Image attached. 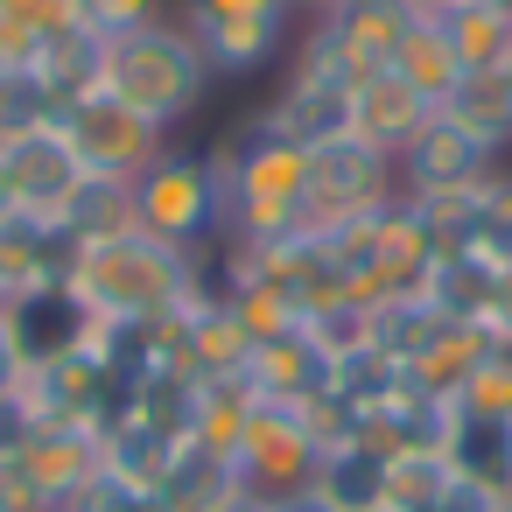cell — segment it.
I'll return each mask as SVG.
<instances>
[{
    "mask_svg": "<svg viewBox=\"0 0 512 512\" xmlns=\"http://www.w3.org/2000/svg\"><path fill=\"white\" fill-rule=\"evenodd\" d=\"M204 155L225 183V239L274 246L309 225V148H295L267 120V106L239 113Z\"/></svg>",
    "mask_w": 512,
    "mask_h": 512,
    "instance_id": "cell-1",
    "label": "cell"
},
{
    "mask_svg": "<svg viewBox=\"0 0 512 512\" xmlns=\"http://www.w3.org/2000/svg\"><path fill=\"white\" fill-rule=\"evenodd\" d=\"M71 288L85 295V309L99 323H162L176 309H190L197 295H211V253H176L169 239L127 225L113 239H92L78 246L71 260Z\"/></svg>",
    "mask_w": 512,
    "mask_h": 512,
    "instance_id": "cell-2",
    "label": "cell"
},
{
    "mask_svg": "<svg viewBox=\"0 0 512 512\" xmlns=\"http://www.w3.org/2000/svg\"><path fill=\"white\" fill-rule=\"evenodd\" d=\"M106 92L127 99L134 113H148L162 134H176L204 106L211 64L197 57V43L183 36L176 15H155V22H141V29L106 43Z\"/></svg>",
    "mask_w": 512,
    "mask_h": 512,
    "instance_id": "cell-3",
    "label": "cell"
},
{
    "mask_svg": "<svg viewBox=\"0 0 512 512\" xmlns=\"http://www.w3.org/2000/svg\"><path fill=\"white\" fill-rule=\"evenodd\" d=\"M365 64L337 43L330 22H309L288 50V78L267 99V120L295 141V148H323L337 134H351V92H358Z\"/></svg>",
    "mask_w": 512,
    "mask_h": 512,
    "instance_id": "cell-4",
    "label": "cell"
},
{
    "mask_svg": "<svg viewBox=\"0 0 512 512\" xmlns=\"http://www.w3.org/2000/svg\"><path fill=\"white\" fill-rule=\"evenodd\" d=\"M134 225L169 239L176 253H218L225 246V183L211 169L204 148H162L141 176H134Z\"/></svg>",
    "mask_w": 512,
    "mask_h": 512,
    "instance_id": "cell-5",
    "label": "cell"
},
{
    "mask_svg": "<svg viewBox=\"0 0 512 512\" xmlns=\"http://www.w3.org/2000/svg\"><path fill=\"white\" fill-rule=\"evenodd\" d=\"M211 78H253L295 50V0H169Z\"/></svg>",
    "mask_w": 512,
    "mask_h": 512,
    "instance_id": "cell-6",
    "label": "cell"
},
{
    "mask_svg": "<svg viewBox=\"0 0 512 512\" xmlns=\"http://www.w3.org/2000/svg\"><path fill=\"white\" fill-rule=\"evenodd\" d=\"M400 197V169L386 148L337 134L309 148V225H344V218H379Z\"/></svg>",
    "mask_w": 512,
    "mask_h": 512,
    "instance_id": "cell-7",
    "label": "cell"
},
{
    "mask_svg": "<svg viewBox=\"0 0 512 512\" xmlns=\"http://www.w3.org/2000/svg\"><path fill=\"white\" fill-rule=\"evenodd\" d=\"M316 456H323V435L309 421V407H274L253 393V421L232 449V470H239V491L253 498H281V491H302L316 477Z\"/></svg>",
    "mask_w": 512,
    "mask_h": 512,
    "instance_id": "cell-8",
    "label": "cell"
},
{
    "mask_svg": "<svg viewBox=\"0 0 512 512\" xmlns=\"http://www.w3.org/2000/svg\"><path fill=\"white\" fill-rule=\"evenodd\" d=\"M57 127H64V141L78 148V162H85L92 176H120V183H134V176L169 148V134H162L148 113H134L127 99H113L106 85L85 92L78 106H64Z\"/></svg>",
    "mask_w": 512,
    "mask_h": 512,
    "instance_id": "cell-9",
    "label": "cell"
},
{
    "mask_svg": "<svg viewBox=\"0 0 512 512\" xmlns=\"http://www.w3.org/2000/svg\"><path fill=\"white\" fill-rule=\"evenodd\" d=\"M0 323H8V344H15L22 379H29V372H50V365H64V358H78V351H92V337H99V316L85 309V295H78L71 281L8 295V302H0Z\"/></svg>",
    "mask_w": 512,
    "mask_h": 512,
    "instance_id": "cell-10",
    "label": "cell"
},
{
    "mask_svg": "<svg viewBox=\"0 0 512 512\" xmlns=\"http://www.w3.org/2000/svg\"><path fill=\"white\" fill-rule=\"evenodd\" d=\"M106 463V442L99 428L85 421H43L29 435V449L8 463V484H15V505L22 512H64V498Z\"/></svg>",
    "mask_w": 512,
    "mask_h": 512,
    "instance_id": "cell-11",
    "label": "cell"
},
{
    "mask_svg": "<svg viewBox=\"0 0 512 512\" xmlns=\"http://www.w3.org/2000/svg\"><path fill=\"white\" fill-rule=\"evenodd\" d=\"M0 169H8V197H15V211L22 218H64V204L78 197V183L92 176L85 162H78V148L64 141V127L57 120H43V127H22V134H0Z\"/></svg>",
    "mask_w": 512,
    "mask_h": 512,
    "instance_id": "cell-12",
    "label": "cell"
},
{
    "mask_svg": "<svg viewBox=\"0 0 512 512\" xmlns=\"http://www.w3.org/2000/svg\"><path fill=\"white\" fill-rule=\"evenodd\" d=\"M400 169V197H463L477 183H491L505 169V155H491L470 127H456L449 113H428V127L393 155Z\"/></svg>",
    "mask_w": 512,
    "mask_h": 512,
    "instance_id": "cell-13",
    "label": "cell"
},
{
    "mask_svg": "<svg viewBox=\"0 0 512 512\" xmlns=\"http://www.w3.org/2000/svg\"><path fill=\"white\" fill-rule=\"evenodd\" d=\"M169 337H176V365L197 379V386H225V379H246V358H253V330L232 316V302L211 288L197 295L190 309L169 316Z\"/></svg>",
    "mask_w": 512,
    "mask_h": 512,
    "instance_id": "cell-14",
    "label": "cell"
},
{
    "mask_svg": "<svg viewBox=\"0 0 512 512\" xmlns=\"http://www.w3.org/2000/svg\"><path fill=\"white\" fill-rule=\"evenodd\" d=\"M246 386H253L260 400H274V407H316V400H330V386H337V358L316 351V337L295 323V330H274V337L253 344Z\"/></svg>",
    "mask_w": 512,
    "mask_h": 512,
    "instance_id": "cell-15",
    "label": "cell"
},
{
    "mask_svg": "<svg viewBox=\"0 0 512 512\" xmlns=\"http://www.w3.org/2000/svg\"><path fill=\"white\" fill-rule=\"evenodd\" d=\"M372 246H379V295L428 288V274L442 267V232H435L428 204H414V197H393V204L379 211Z\"/></svg>",
    "mask_w": 512,
    "mask_h": 512,
    "instance_id": "cell-16",
    "label": "cell"
},
{
    "mask_svg": "<svg viewBox=\"0 0 512 512\" xmlns=\"http://www.w3.org/2000/svg\"><path fill=\"white\" fill-rule=\"evenodd\" d=\"M71 260H78V239L50 218H8L0 225V295H22V288H50V281H71Z\"/></svg>",
    "mask_w": 512,
    "mask_h": 512,
    "instance_id": "cell-17",
    "label": "cell"
},
{
    "mask_svg": "<svg viewBox=\"0 0 512 512\" xmlns=\"http://www.w3.org/2000/svg\"><path fill=\"white\" fill-rule=\"evenodd\" d=\"M428 113H435V106H428L407 78H393V71H365L358 92H351V134L372 141V148H386V155H400V148L428 127Z\"/></svg>",
    "mask_w": 512,
    "mask_h": 512,
    "instance_id": "cell-18",
    "label": "cell"
},
{
    "mask_svg": "<svg viewBox=\"0 0 512 512\" xmlns=\"http://www.w3.org/2000/svg\"><path fill=\"white\" fill-rule=\"evenodd\" d=\"M43 92H50V106L64 113V106H78L85 92H99L106 85V36H92L78 15L43 43V57H36V71H29Z\"/></svg>",
    "mask_w": 512,
    "mask_h": 512,
    "instance_id": "cell-19",
    "label": "cell"
},
{
    "mask_svg": "<svg viewBox=\"0 0 512 512\" xmlns=\"http://www.w3.org/2000/svg\"><path fill=\"white\" fill-rule=\"evenodd\" d=\"M316 22H330L337 43H344L365 71H386L393 50H400V36L421 22V8H414V0H337V8L316 15Z\"/></svg>",
    "mask_w": 512,
    "mask_h": 512,
    "instance_id": "cell-20",
    "label": "cell"
},
{
    "mask_svg": "<svg viewBox=\"0 0 512 512\" xmlns=\"http://www.w3.org/2000/svg\"><path fill=\"white\" fill-rule=\"evenodd\" d=\"M309 491L330 498L337 512H372V505H386V449H372V442H358V435L323 442Z\"/></svg>",
    "mask_w": 512,
    "mask_h": 512,
    "instance_id": "cell-21",
    "label": "cell"
},
{
    "mask_svg": "<svg viewBox=\"0 0 512 512\" xmlns=\"http://www.w3.org/2000/svg\"><path fill=\"white\" fill-rule=\"evenodd\" d=\"M442 309H435V295L428 288H407V295H379L372 302V351L379 358H393L400 372H414L421 358H428V344L442 337Z\"/></svg>",
    "mask_w": 512,
    "mask_h": 512,
    "instance_id": "cell-22",
    "label": "cell"
},
{
    "mask_svg": "<svg viewBox=\"0 0 512 512\" xmlns=\"http://www.w3.org/2000/svg\"><path fill=\"white\" fill-rule=\"evenodd\" d=\"M155 491L169 498V512H211V505H225L239 491V470H232L225 449H211V442L190 435V442H176V456H169V470H162Z\"/></svg>",
    "mask_w": 512,
    "mask_h": 512,
    "instance_id": "cell-23",
    "label": "cell"
},
{
    "mask_svg": "<svg viewBox=\"0 0 512 512\" xmlns=\"http://www.w3.org/2000/svg\"><path fill=\"white\" fill-rule=\"evenodd\" d=\"M435 113H449L456 127H470L491 155H512V78H505V64L498 71H463L456 92Z\"/></svg>",
    "mask_w": 512,
    "mask_h": 512,
    "instance_id": "cell-24",
    "label": "cell"
},
{
    "mask_svg": "<svg viewBox=\"0 0 512 512\" xmlns=\"http://www.w3.org/2000/svg\"><path fill=\"white\" fill-rule=\"evenodd\" d=\"M449 470L456 477H477L491 491H512V421H491V414H463L449 421Z\"/></svg>",
    "mask_w": 512,
    "mask_h": 512,
    "instance_id": "cell-25",
    "label": "cell"
},
{
    "mask_svg": "<svg viewBox=\"0 0 512 512\" xmlns=\"http://www.w3.org/2000/svg\"><path fill=\"white\" fill-rule=\"evenodd\" d=\"M435 29L449 36L456 64L463 71H498L512 57V15L498 8V0H463V8H442Z\"/></svg>",
    "mask_w": 512,
    "mask_h": 512,
    "instance_id": "cell-26",
    "label": "cell"
},
{
    "mask_svg": "<svg viewBox=\"0 0 512 512\" xmlns=\"http://www.w3.org/2000/svg\"><path fill=\"white\" fill-rule=\"evenodd\" d=\"M393 78H407L428 106H442L449 92H456V78H463V64H456V50H449V36L435 29V15H421L407 36H400V50H393V64H386Z\"/></svg>",
    "mask_w": 512,
    "mask_h": 512,
    "instance_id": "cell-27",
    "label": "cell"
},
{
    "mask_svg": "<svg viewBox=\"0 0 512 512\" xmlns=\"http://www.w3.org/2000/svg\"><path fill=\"white\" fill-rule=\"evenodd\" d=\"M491 351H498V330H491V323H456V316H449V323H442V337L428 344V358L414 365V379H421L428 393H442V400H449V393H456V386H463Z\"/></svg>",
    "mask_w": 512,
    "mask_h": 512,
    "instance_id": "cell-28",
    "label": "cell"
},
{
    "mask_svg": "<svg viewBox=\"0 0 512 512\" xmlns=\"http://www.w3.org/2000/svg\"><path fill=\"white\" fill-rule=\"evenodd\" d=\"M491 288H498V267L484 260V253H442V267L428 274V295H435V309L442 316H456V323H491Z\"/></svg>",
    "mask_w": 512,
    "mask_h": 512,
    "instance_id": "cell-29",
    "label": "cell"
},
{
    "mask_svg": "<svg viewBox=\"0 0 512 512\" xmlns=\"http://www.w3.org/2000/svg\"><path fill=\"white\" fill-rule=\"evenodd\" d=\"M57 225H64L78 246L127 232V225H134V183H120V176H85V183H78V197L64 204V218H57Z\"/></svg>",
    "mask_w": 512,
    "mask_h": 512,
    "instance_id": "cell-30",
    "label": "cell"
},
{
    "mask_svg": "<svg viewBox=\"0 0 512 512\" xmlns=\"http://www.w3.org/2000/svg\"><path fill=\"white\" fill-rule=\"evenodd\" d=\"M99 442H106V470H113V477H127V484H148V491L162 484V470H169V456H176V442H169V435H155V428H148V421H134V414H127L120 428H106Z\"/></svg>",
    "mask_w": 512,
    "mask_h": 512,
    "instance_id": "cell-31",
    "label": "cell"
},
{
    "mask_svg": "<svg viewBox=\"0 0 512 512\" xmlns=\"http://www.w3.org/2000/svg\"><path fill=\"white\" fill-rule=\"evenodd\" d=\"M302 330L316 337V351H330V358L344 365V358L372 351V302H358V295H330V302L302 309Z\"/></svg>",
    "mask_w": 512,
    "mask_h": 512,
    "instance_id": "cell-32",
    "label": "cell"
},
{
    "mask_svg": "<svg viewBox=\"0 0 512 512\" xmlns=\"http://www.w3.org/2000/svg\"><path fill=\"white\" fill-rule=\"evenodd\" d=\"M449 477H456L449 449H400V456H386V505L393 512H421Z\"/></svg>",
    "mask_w": 512,
    "mask_h": 512,
    "instance_id": "cell-33",
    "label": "cell"
},
{
    "mask_svg": "<svg viewBox=\"0 0 512 512\" xmlns=\"http://www.w3.org/2000/svg\"><path fill=\"white\" fill-rule=\"evenodd\" d=\"M64 512H169V498L162 491H148V484H127V477H113L106 463L64 498Z\"/></svg>",
    "mask_w": 512,
    "mask_h": 512,
    "instance_id": "cell-34",
    "label": "cell"
},
{
    "mask_svg": "<svg viewBox=\"0 0 512 512\" xmlns=\"http://www.w3.org/2000/svg\"><path fill=\"white\" fill-rule=\"evenodd\" d=\"M449 400H456L463 414H491V421H512V358H498V351H491V358H484V365H477V372H470V379H463V386H456Z\"/></svg>",
    "mask_w": 512,
    "mask_h": 512,
    "instance_id": "cell-35",
    "label": "cell"
},
{
    "mask_svg": "<svg viewBox=\"0 0 512 512\" xmlns=\"http://www.w3.org/2000/svg\"><path fill=\"white\" fill-rule=\"evenodd\" d=\"M71 15L92 29V36H127V29H141V22H155V15H169V0H71Z\"/></svg>",
    "mask_w": 512,
    "mask_h": 512,
    "instance_id": "cell-36",
    "label": "cell"
},
{
    "mask_svg": "<svg viewBox=\"0 0 512 512\" xmlns=\"http://www.w3.org/2000/svg\"><path fill=\"white\" fill-rule=\"evenodd\" d=\"M43 428V414H36V400H29V386H8L0 393V470H8L22 449H29V435Z\"/></svg>",
    "mask_w": 512,
    "mask_h": 512,
    "instance_id": "cell-37",
    "label": "cell"
},
{
    "mask_svg": "<svg viewBox=\"0 0 512 512\" xmlns=\"http://www.w3.org/2000/svg\"><path fill=\"white\" fill-rule=\"evenodd\" d=\"M498 498H505V491H491V484H477V477H449L421 512H498Z\"/></svg>",
    "mask_w": 512,
    "mask_h": 512,
    "instance_id": "cell-38",
    "label": "cell"
},
{
    "mask_svg": "<svg viewBox=\"0 0 512 512\" xmlns=\"http://www.w3.org/2000/svg\"><path fill=\"white\" fill-rule=\"evenodd\" d=\"M267 512H337V505H330V498H316V491L302 484V491H281V498H267Z\"/></svg>",
    "mask_w": 512,
    "mask_h": 512,
    "instance_id": "cell-39",
    "label": "cell"
},
{
    "mask_svg": "<svg viewBox=\"0 0 512 512\" xmlns=\"http://www.w3.org/2000/svg\"><path fill=\"white\" fill-rule=\"evenodd\" d=\"M491 330H512V267H498V288H491Z\"/></svg>",
    "mask_w": 512,
    "mask_h": 512,
    "instance_id": "cell-40",
    "label": "cell"
},
{
    "mask_svg": "<svg viewBox=\"0 0 512 512\" xmlns=\"http://www.w3.org/2000/svg\"><path fill=\"white\" fill-rule=\"evenodd\" d=\"M22 386V365H15V344H8V323H0V393Z\"/></svg>",
    "mask_w": 512,
    "mask_h": 512,
    "instance_id": "cell-41",
    "label": "cell"
},
{
    "mask_svg": "<svg viewBox=\"0 0 512 512\" xmlns=\"http://www.w3.org/2000/svg\"><path fill=\"white\" fill-rule=\"evenodd\" d=\"M211 512H267V498H253V491H232L225 505H211Z\"/></svg>",
    "mask_w": 512,
    "mask_h": 512,
    "instance_id": "cell-42",
    "label": "cell"
},
{
    "mask_svg": "<svg viewBox=\"0 0 512 512\" xmlns=\"http://www.w3.org/2000/svg\"><path fill=\"white\" fill-rule=\"evenodd\" d=\"M330 8H337V0H295V15H309V22H316V15H330Z\"/></svg>",
    "mask_w": 512,
    "mask_h": 512,
    "instance_id": "cell-43",
    "label": "cell"
},
{
    "mask_svg": "<svg viewBox=\"0 0 512 512\" xmlns=\"http://www.w3.org/2000/svg\"><path fill=\"white\" fill-rule=\"evenodd\" d=\"M15 218V197H8V169H0V225Z\"/></svg>",
    "mask_w": 512,
    "mask_h": 512,
    "instance_id": "cell-44",
    "label": "cell"
},
{
    "mask_svg": "<svg viewBox=\"0 0 512 512\" xmlns=\"http://www.w3.org/2000/svg\"><path fill=\"white\" fill-rule=\"evenodd\" d=\"M0 512H22V505H15V484H8V470H0Z\"/></svg>",
    "mask_w": 512,
    "mask_h": 512,
    "instance_id": "cell-45",
    "label": "cell"
},
{
    "mask_svg": "<svg viewBox=\"0 0 512 512\" xmlns=\"http://www.w3.org/2000/svg\"><path fill=\"white\" fill-rule=\"evenodd\" d=\"M421 15H442V8H463V0H414Z\"/></svg>",
    "mask_w": 512,
    "mask_h": 512,
    "instance_id": "cell-46",
    "label": "cell"
},
{
    "mask_svg": "<svg viewBox=\"0 0 512 512\" xmlns=\"http://www.w3.org/2000/svg\"><path fill=\"white\" fill-rule=\"evenodd\" d=\"M498 358H512V330H498Z\"/></svg>",
    "mask_w": 512,
    "mask_h": 512,
    "instance_id": "cell-47",
    "label": "cell"
},
{
    "mask_svg": "<svg viewBox=\"0 0 512 512\" xmlns=\"http://www.w3.org/2000/svg\"><path fill=\"white\" fill-rule=\"evenodd\" d=\"M8 78H15V71H0V99H8Z\"/></svg>",
    "mask_w": 512,
    "mask_h": 512,
    "instance_id": "cell-48",
    "label": "cell"
},
{
    "mask_svg": "<svg viewBox=\"0 0 512 512\" xmlns=\"http://www.w3.org/2000/svg\"><path fill=\"white\" fill-rule=\"evenodd\" d=\"M498 512H512V491H505V498H498Z\"/></svg>",
    "mask_w": 512,
    "mask_h": 512,
    "instance_id": "cell-49",
    "label": "cell"
},
{
    "mask_svg": "<svg viewBox=\"0 0 512 512\" xmlns=\"http://www.w3.org/2000/svg\"><path fill=\"white\" fill-rule=\"evenodd\" d=\"M498 8H505V15H512V0H498Z\"/></svg>",
    "mask_w": 512,
    "mask_h": 512,
    "instance_id": "cell-50",
    "label": "cell"
},
{
    "mask_svg": "<svg viewBox=\"0 0 512 512\" xmlns=\"http://www.w3.org/2000/svg\"><path fill=\"white\" fill-rule=\"evenodd\" d=\"M505 78H512V57H505Z\"/></svg>",
    "mask_w": 512,
    "mask_h": 512,
    "instance_id": "cell-51",
    "label": "cell"
},
{
    "mask_svg": "<svg viewBox=\"0 0 512 512\" xmlns=\"http://www.w3.org/2000/svg\"><path fill=\"white\" fill-rule=\"evenodd\" d=\"M372 512H393V505H372Z\"/></svg>",
    "mask_w": 512,
    "mask_h": 512,
    "instance_id": "cell-52",
    "label": "cell"
},
{
    "mask_svg": "<svg viewBox=\"0 0 512 512\" xmlns=\"http://www.w3.org/2000/svg\"><path fill=\"white\" fill-rule=\"evenodd\" d=\"M0 302H8V295H0Z\"/></svg>",
    "mask_w": 512,
    "mask_h": 512,
    "instance_id": "cell-53",
    "label": "cell"
}]
</instances>
